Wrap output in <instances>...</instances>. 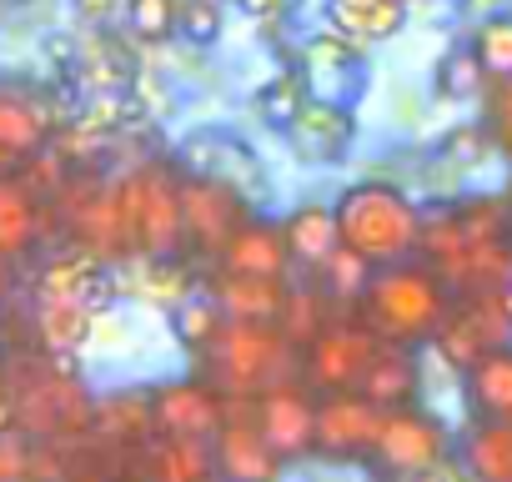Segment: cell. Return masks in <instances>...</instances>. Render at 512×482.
<instances>
[{
    "label": "cell",
    "mask_w": 512,
    "mask_h": 482,
    "mask_svg": "<svg viewBox=\"0 0 512 482\" xmlns=\"http://www.w3.org/2000/svg\"><path fill=\"white\" fill-rule=\"evenodd\" d=\"M287 146L307 161V166H337L347 161L352 141H357V116L347 101H327V96H312L302 106V116L282 131Z\"/></svg>",
    "instance_id": "obj_15"
},
{
    "label": "cell",
    "mask_w": 512,
    "mask_h": 482,
    "mask_svg": "<svg viewBox=\"0 0 512 482\" xmlns=\"http://www.w3.org/2000/svg\"><path fill=\"white\" fill-rule=\"evenodd\" d=\"M377 347H382V337L357 317V307L352 312H342L327 332H317L302 352H297V377L317 392V397H327V392H352V387H362V377H367V362L377 357Z\"/></svg>",
    "instance_id": "obj_6"
},
{
    "label": "cell",
    "mask_w": 512,
    "mask_h": 482,
    "mask_svg": "<svg viewBox=\"0 0 512 482\" xmlns=\"http://www.w3.org/2000/svg\"><path fill=\"white\" fill-rule=\"evenodd\" d=\"M236 11L246 21H256V26H277V21H287L292 0H236Z\"/></svg>",
    "instance_id": "obj_38"
},
{
    "label": "cell",
    "mask_w": 512,
    "mask_h": 482,
    "mask_svg": "<svg viewBox=\"0 0 512 482\" xmlns=\"http://www.w3.org/2000/svg\"><path fill=\"white\" fill-rule=\"evenodd\" d=\"M307 101H312L307 76H302V71H282V76H272V81L256 86L251 111H256V121H267L272 131H287V126L302 116V106H307Z\"/></svg>",
    "instance_id": "obj_30"
},
{
    "label": "cell",
    "mask_w": 512,
    "mask_h": 482,
    "mask_svg": "<svg viewBox=\"0 0 512 482\" xmlns=\"http://www.w3.org/2000/svg\"><path fill=\"white\" fill-rule=\"evenodd\" d=\"M0 432H16V402H11V357L0 352Z\"/></svg>",
    "instance_id": "obj_39"
},
{
    "label": "cell",
    "mask_w": 512,
    "mask_h": 482,
    "mask_svg": "<svg viewBox=\"0 0 512 482\" xmlns=\"http://www.w3.org/2000/svg\"><path fill=\"white\" fill-rule=\"evenodd\" d=\"M467 6H472V11H482V16H492V11H507L512 0H467Z\"/></svg>",
    "instance_id": "obj_42"
},
{
    "label": "cell",
    "mask_w": 512,
    "mask_h": 482,
    "mask_svg": "<svg viewBox=\"0 0 512 482\" xmlns=\"http://www.w3.org/2000/svg\"><path fill=\"white\" fill-rule=\"evenodd\" d=\"M211 267L216 272H236V277H277V282L297 277L292 252H287V236H282V221H267V216H251L221 247V257Z\"/></svg>",
    "instance_id": "obj_17"
},
{
    "label": "cell",
    "mask_w": 512,
    "mask_h": 482,
    "mask_svg": "<svg viewBox=\"0 0 512 482\" xmlns=\"http://www.w3.org/2000/svg\"><path fill=\"white\" fill-rule=\"evenodd\" d=\"M226 327V312L216 307V297L201 287V292H186L176 307H171V332H176V342L191 352V357H201L211 342H216V332Z\"/></svg>",
    "instance_id": "obj_29"
},
{
    "label": "cell",
    "mask_w": 512,
    "mask_h": 482,
    "mask_svg": "<svg viewBox=\"0 0 512 482\" xmlns=\"http://www.w3.org/2000/svg\"><path fill=\"white\" fill-rule=\"evenodd\" d=\"M462 472L472 482H512V422H467L457 442Z\"/></svg>",
    "instance_id": "obj_25"
},
{
    "label": "cell",
    "mask_w": 512,
    "mask_h": 482,
    "mask_svg": "<svg viewBox=\"0 0 512 482\" xmlns=\"http://www.w3.org/2000/svg\"><path fill=\"white\" fill-rule=\"evenodd\" d=\"M422 206L392 186V181H357L337 196V226H342V247L362 252L372 267H392L417 257L422 241Z\"/></svg>",
    "instance_id": "obj_4"
},
{
    "label": "cell",
    "mask_w": 512,
    "mask_h": 482,
    "mask_svg": "<svg viewBox=\"0 0 512 482\" xmlns=\"http://www.w3.org/2000/svg\"><path fill=\"white\" fill-rule=\"evenodd\" d=\"M176 166L191 171V176H216V181L236 186V191L251 196V201H262V191H267L262 161H256V151H251L241 136H231V131H196V136L181 146Z\"/></svg>",
    "instance_id": "obj_14"
},
{
    "label": "cell",
    "mask_w": 512,
    "mask_h": 482,
    "mask_svg": "<svg viewBox=\"0 0 512 482\" xmlns=\"http://www.w3.org/2000/svg\"><path fill=\"white\" fill-rule=\"evenodd\" d=\"M467 41H472V51H477L487 81L512 76V11H492V16H482V21L472 26Z\"/></svg>",
    "instance_id": "obj_33"
},
{
    "label": "cell",
    "mask_w": 512,
    "mask_h": 482,
    "mask_svg": "<svg viewBox=\"0 0 512 482\" xmlns=\"http://www.w3.org/2000/svg\"><path fill=\"white\" fill-rule=\"evenodd\" d=\"M121 216L131 236V257L166 262L186 257V226H181V166L176 161H141L136 171L116 176Z\"/></svg>",
    "instance_id": "obj_5"
},
{
    "label": "cell",
    "mask_w": 512,
    "mask_h": 482,
    "mask_svg": "<svg viewBox=\"0 0 512 482\" xmlns=\"http://www.w3.org/2000/svg\"><path fill=\"white\" fill-rule=\"evenodd\" d=\"M457 307V292L442 272H432L422 257H407V262H392V267H377L362 302H357V317L382 337V342H397V347H432L442 322L452 317Z\"/></svg>",
    "instance_id": "obj_1"
},
{
    "label": "cell",
    "mask_w": 512,
    "mask_h": 482,
    "mask_svg": "<svg viewBox=\"0 0 512 482\" xmlns=\"http://www.w3.org/2000/svg\"><path fill=\"white\" fill-rule=\"evenodd\" d=\"M282 236H287V252L297 277H312L337 247H342V226H337V206L327 201H307L297 211L282 216Z\"/></svg>",
    "instance_id": "obj_21"
},
{
    "label": "cell",
    "mask_w": 512,
    "mask_h": 482,
    "mask_svg": "<svg viewBox=\"0 0 512 482\" xmlns=\"http://www.w3.org/2000/svg\"><path fill=\"white\" fill-rule=\"evenodd\" d=\"M176 36L186 46H216L221 41V6H216V0H181Z\"/></svg>",
    "instance_id": "obj_35"
},
{
    "label": "cell",
    "mask_w": 512,
    "mask_h": 482,
    "mask_svg": "<svg viewBox=\"0 0 512 482\" xmlns=\"http://www.w3.org/2000/svg\"><path fill=\"white\" fill-rule=\"evenodd\" d=\"M121 472H136L146 482H216V457L206 437H171L156 432L151 442H141Z\"/></svg>",
    "instance_id": "obj_16"
},
{
    "label": "cell",
    "mask_w": 512,
    "mask_h": 482,
    "mask_svg": "<svg viewBox=\"0 0 512 482\" xmlns=\"http://www.w3.org/2000/svg\"><path fill=\"white\" fill-rule=\"evenodd\" d=\"M11 402H16V427L36 442H86L96 397L76 377L71 357L56 352H26L11 357Z\"/></svg>",
    "instance_id": "obj_2"
},
{
    "label": "cell",
    "mask_w": 512,
    "mask_h": 482,
    "mask_svg": "<svg viewBox=\"0 0 512 482\" xmlns=\"http://www.w3.org/2000/svg\"><path fill=\"white\" fill-rule=\"evenodd\" d=\"M211 457H216V482H282L287 472V457L251 422V402H231L221 432L211 437Z\"/></svg>",
    "instance_id": "obj_12"
},
{
    "label": "cell",
    "mask_w": 512,
    "mask_h": 482,
    "mask_svg": "<svg viewBox=\"0 0 512 482\" xmlns=\"http://www.w3.org/2000/svg\"><path fill=\"white\" fill-rule=\"evenodd\" d=\"M256 216V201L216 176L181 171V226H186V257L216 262L221 247Z\"/></svg>",
    "instance_id": "obj_8"
},
{
    "label": "cell",
    "mask_w": 512,
    "mask_h": 482,
    "mask_svg": "<svg viewBox=\"0 0 512 482\" xmlns=\"http://www.w3.org/2000/svg\"><path fill=\"white\" fill-rule=\"evenodd\" d=\"M31 457H36V437L0 432V482H31Z\"/></svg>",
    "instance_id": "obj_37"
},
{
    "label": "cell",
    "mask_w": 512,
    "mask_h": 482,
    "mask_svg": "<svg viewBox=\"0 0 512 482\" xmlns=\"http://www.w3.org/2000/svg\"><path fill=\"white\" fill-rule=\"evenodd\" d=\"M151 407H156V432H171V437H216L226 412H231V397H221L201 372L196 377H176V382H161L151 387Z\"/></svg>",
    "instance_id": "obj_13"
},
{
    "label": "cell",
    "mask_w": 512,
    "mask_h": 482,
    "mask_svg": "<svg viewBox=\"0 0 512 482\" xmlns=\"http://www.w3.org/2000/svg\"><path fill=\"white\" fill-rule=\"evenodd\" d=\"M251 422L262 427V437L287 457L302 462L317 452V392L302 377H287L267 392L251 397Z\"/></svg>",
    "instance_id": "obj_10"
},
{
    "label": "cell",
    "mask_w": 512,
    "mask_h": 482,
    "mask_svg": "<svg viewBox=\"0 0 512 482\" xmlns=\"http://www.w3.org/2000/svg\"><path fill=\"white\" fill-rule=\"evenodd\" d=\"M407 482H452V467L442 462V467H427V472H412Z\"/></svg>",
    "instance_id": "obj_41"
},
{
    "label": "cell",
    "mask_w": 512,
    "mask_h": 482,
    "mask_svg": "<svg viewBox=\"0 0 512 482\" xmlns=\"http://www.w3.org/2000/svg\"><path fill=\"white\" fill-rule=\"evenodd\" d=\"M327 16H332V26H337L342 36L372 46V41H387V36L402 31L407 0H332Z\"/></svg>",
    "instance_id": "obj_28"
},
{
    "label": "cell",
    "mask_w": 512,
    "mask_h": 482,
    "mask_svg": "<svg viewBox=\"0 0 512 482\" xmlns=\"http://www.w3.org/2000/svg\"><path fill=\"white\" fill-rule=\"evenodd\" d=\"M61 121L36 101V96H21V91H0V176H16L26 171L46 146H51V131Z\"/></svg>",
    "instance_id": "obj_18"
},
{
    "label": "cell",
    "mask_w": 512,
    "mask_h": 482,
    "mask_svg": "<svg viewBox=\"0 0 512 482\" xmlns=\"http://www.w3.org/2000/svg\"><path fill=\"white\" fill-rule=\"evenodd\" d=\"M156 437V407H151V387H126V392H111L96 402V417H91V442L106 447V452H121L131 457L141 442Z\"/></svg>",
    "instance_id": "obj_19"
},
{
    "label": "cell",
    "mask_w": 512,
    "mask_h": 482,
    "mask_svg": "<svg viewBox=\"0 0 512 482\" xmlns=\"http://www.w3.org/2000/svg\"><path fill=\"white\" fill-rule=\"evenodd\" d=\"M337 317H342V307H337V302L322 292V282H317V277H292L277 327H282V337H287V342L302 352V347H307L317 332H327Z\"/></svg>",
    "instance_id": "obj_26"
},
{
    "label": "cell",
    "mask_w": 512,
    "mask_h": 482,
    "mask_svg": "<svg viewBox=\"0 0 512 482\" xmlns=\"http://www.w3.org/2000/svg\"><path fill=\"white\" fill-rule=\"evenodd\" d=\"M111 482H146V477H136V472H116Z\"/></svg>",
    "instance_id": "obj_43"
},
{
    "label": "cell",
    "mask_w": 512,
    "mask_h": 482,
    "mask_svg": "<svg viewBox=\"0 0 512 482\" xmlns=\"http://www.w3.org/2000/svg\"><path fill=\"white\" fill-rule=\"evenodd\" d=\"M382 412L392 407H417L422 402V362H417V347H397V342H382L377 357L367 362V377L362 387Z\"/></svg>",
    "instance_id": "obj_22"
},
{
    "label": "cell",
    "mask_w": 512,
    "mask_h": 482,
    "mask_svg": "<svg viewBox=\"0 0 512 482\" xmlns=\"http://www.w3.org/2000/svg\"><path fill=\"white\" fill-rule=\"evenodd\" d=\"M176 16H181V0H126V26L146 46H166L176 36Z\"/></svg>",
    "instance_id": "obj_34"
},
{
    "label": "cell",
    "mask_w": 512,
    "mask_h": 482,
    "mask_svg": "<svg viewBox=\"0 0 512 482\" xmlns=\"http://www.w3.org/2000/svg\"><path fill=\"white\" fill-rule=\"evenodd\" d=\"M447 457H452V432H447V422L417 402V407H392V412H387L382 437H377L367 467H372L377 482H407L412 472L442 467Z\"/></svg>",
    "instance_id": "obj_7"
},
{
    "label": "cell",
    "mask_w": 512,
    "mask_h": 482,
    "mask_svg": "<svg viewBox=\"0 0 512 482\" xmlns=\"http://www.w3.org/2000/svg\"><path fill=\"white\" fill-rule=\"evenodd\" d=\"M462 402L477 422H512V342L462 372Z\"/></svg>",
    "instance_id": "obj_24"
},
{
    "label": "cell",
    "mask_w": 512,
    "mask_h": 482,
    "mask_svg": "<svg viewBox=\"0 0 512 482\" xmlns=\"http://www.w3.org/2000/svg\"><path fill=\"white\" fill-rule=\"evenodd\" d=\"M46 196L16 171V176H0V257L16 262L26 257L36 241H41V226H46Z\"/></svg>",
    "instance_id": "obj_20"
},
{
    "label": "cell",
    "mask_w": 512,
    "mask_h": 482,
    "mask_svg": "<svg viewBox=\"0 0 512 482\" xmlns=\"http://www.w3.org/2000/svg\"><path fill=\"white\" fill-rule=\"evenodd\" d=\"M372 272H377V267H372L362 252H352V247H337V252H332V257H327V262L312 272V277L322 282V292H327V297H332L342 312H352V307L362 302V292H367Z\"/></svg>",
    "instance_id": "obj_31"
},
{
    "label": "cell",
    "mask_w": 512,
    "mask_h": 482,
    "mask_svg": "<svg viewBox=\"0 0 512 482\" xmlns=\"http://www.w3.org/2000/svg\"><path fill=\"white\" fill-rule=\"evenodd\" d=\"M196 372L231 402H251L287 377H297V347L282 337L277 322H231L216 332V342L196 357Z\"/></svg>",
    "instance_id": "obj_3"
},
{
    "label": "cell",
    "mask_w": 512,
    "mask_h": 482,
    "mask_svg": "<svg viewBox=\"0 0 512 482\" xmlns=\"http://www.w3.org/2000/svg\"><path fill=\"white\" fill-rule=\"evenodd\" d=\"M287 287L292 282H277V277H236V272H216V267L206 277V292L216 297V307L231 322H277L282 317V302H287Z\"/></svg>",
    "instance_id": "obj_23"
},
{
    "label": "cell",
    "mask_w": 512,
    "mask_h": 482,
    "mask_svg": "<svg viewBox=\"0 0 512 482\" xmlns=\"http://www.w3.org/2000/svg\"><path fill=\"white\" fill-rule=\"evenodd\" d=\"M487 71H482V61H477V51H472V41H457L442 61H437V96H447V101H477V96H487Z\"/></svg>",
    "instance_id": "obj_32"
},
{
    "label": "cell",
    "mask_w": 512,
    "mask_h": 482,
    "mask_svg": "<svg viewBox=\"0 0 512 482\" xmlns=\"http://www.w3.org/2000/svg\"><path fill=\"white\" fill-rule=\"evenodd\" d=\"M116 6H121V0H76V16L101 26V21H111V16H116Z\"/></svg>",
    "instance_id": "obj_40"
},
{
    "label": "cell",
    "mask_w": 512,
    "mask_h": 482,
    "mask_svg": "<svg viewBox=\"0 0 512 482\" xmlns=\"http://www.w3.org/2000/svg\"><path fill=\"white\" fill-rule=\"evenodd\" d=\"M482 126L492 131L497 151L512 156V76H502V81L487 86V96H482Z\"/></svg>",
    "instance_id": "obj_36"
},
{
    "label": "cell",
    "mask_w": 512,
    "mask_h": 482,
    "mask_svg": "<svg viewBox=\"0 0 512 482\" xmlns=\"http://www.w3.org/2000/svg\"><path fill=\"white\" fill-rule=\"evenodd\" d=\"M507 342H512V292H502V297H457V307L442 322L432 347L452 372H467L477 357H487Z\"/></svg>",
    "instance_id": "obj_9"
},
{
    "label": "cell",
    "mask_w": 512,
    "mask_h": 482,
    "mask_svg": "<svg viewBox=\"0 0 512 482\" xmlns=\"http://www.w3.org/2000/svg\"><path fill=\"white\" fill-rule=\"evenodd\" d=\"M96 312L71 297H36V342L56 357H76V347L91 337Z\"/></svg>",
    "instance_id": "obj_27"
},
{
    "label": "cell",
    "mask_w": 512,
    "mask_h": 482,
    "mask_svg": "<svg viewBox=\"0 0 512 482\" xmlns=\"http://www.w3.org/2000/svg\"><path fill=\"white\" fill-rule=\"evenodd\" d=\"M387 412L367 392H327L317 397V457L327 462H367L382 437Z\"/></svg>",
    "instance_id": "obj_11"
}]
</instances>
